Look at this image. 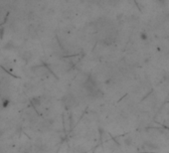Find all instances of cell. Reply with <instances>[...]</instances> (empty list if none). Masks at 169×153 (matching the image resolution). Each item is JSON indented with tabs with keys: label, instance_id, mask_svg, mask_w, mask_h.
<instances>
[{
	"label": "cell",
	"instance_id": "obj_1",
	"mask_svg": "<svg viewBox=\"0 0 169 153\" xmlns=\"http://www.w3.org/2000/svg\"><path fill=\"white\" fill-rule=\"evenodd\" d=\"M141 38H142V40H146V35L145 34H141Z\"/></svg>",
	"mask_w": 169,
	"mask_h": 153
},
{
	"label": "cell",
	"instance_id": "obj_2",
	"mask_svg": "<svg viewBox=\"0 0 169 153\" xmlns=\"http://www.w3.org/2000/svg\"><path fill=\"white\" fill-rule=\"evenodd\" d=\"M167 114H168V116H169V108L167 109Z\"/></svg>",
	"mask_w": 169,
	"mask_h": 153
}]
</instances>
